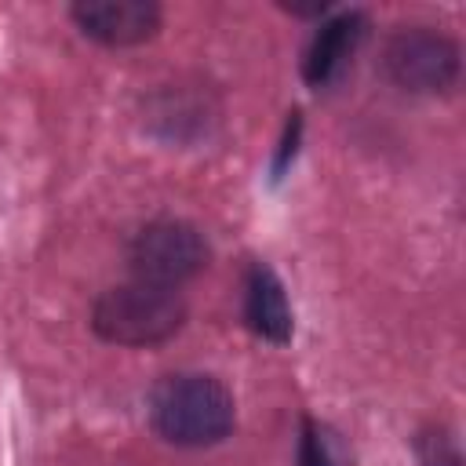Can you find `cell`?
<instances>
[{
	"instance_id": "cell-1",
	"label": "cell",
	"mask_w": 466,
	"mask_h": 466,
	"mask_svg": "<svg viewBox=\"0 0 466 466\" xmlns=\"http://www.w3.org/2000/svg\"><path fill=\"white\" fill-rule=\"evenodd\" d=\"M153 426L164 441L200 448L233 430V397L211 375H171L153 390Z\"/></svg>"
},
{
	"instance_id": "cell-2",
	"label": "cell",
	"mask_w": 466,
	"mask_h": 466,
	"mask_svg": "<svg viewBox=\"0 0 466 466\" xmlns=\"http://www.w3.org/2000/svg\"><path fill=\"white\" fill-rule=\"evenodd\" d=\"M186 320V306L171 288L146 280L109 288L91 309V324L102 339L120 346H157L171 339Z\"/></svg>"
},
{
	"instance_id": "cell-3",
	"label": "cell",
	"mask_w": 466,
	"mask_h": 466,
	"mask_svg": "<svg viewBox=\"0 0 466 466\" xmlns=\"http://www.w3.org/2000/svg\"><path fill=\"white\" fill-rule=\"evenodd\" d=\"M208 262V244L189 222H149L131 240V269L138 280L157 288H175L197 277Z\"/></svg>"
},
{
	"instance_id": "cell-4",
	"label": "cell",
	"mask_w": 466,
	"mask_h": 466,
	"mask_svg": "<svg viewBox=\"0 0 466 466\" xmlns=\"http://www.w3.org/2000/svg\"><path fill=\"white\" fill-rule=\"evenodd\" d=\"M386 76L408 91H444L459 76V47L433 29H404L386 44Z\"/></svg>"
},
{
	"instance_id": "cell-5",
	"label": "cell",
	"mask_w": 466,
	"mask_h": 466,
	"mask_svg": "<svg viewBox=\"0 0 466 466\" xmlns=\"http://www.w3.org/2000/svg\"><path fill=\"white\" fill-rule=\"evenodd\" d=\"M73 18H76V25L87 36H95L102 44H113V47L142 44L160 25V11L153 4H142V0H95V4H76L73 7Z\"/></svg>"
},
{
	"instance_id": "cell-6",
	"label": "cell",
	"mask_w": 466,
	"mask_h": 466,
	"mask_svg": "<svg viewBox=\"0 0 466 466\" xmlns=\"http://www.w3.org/2000/svg\"><path fill=\"white\" fill-rule=\"evenodd\" d=\"M244 317H248L251 331H258L269 342L291 339V306H288L284 284L277 280L273 269L251 266L248 284H244Z\"/></svg>"
},
{
	"instance_id": "cell-7",
	"label": "cell",
	"mask_w": 466,
	"mask_h": 466,
	"mask_svg": "<svg viewBox=\"0 0 466 466\" xmlns=\"http://www.w3.org/2000/svg\"><path fill=\"white\" fill-rule=\"evenodd\" d=\"M360 36H364V15H357V11L335 15L331 22H324L306 51V80L324 84L350 58V51L360 44Z\"/></svg>"
},
{
	"instance_id": "cell-8",
	"label": "cell",
	"mask_w": 466,
	"mask_h": 466,
	"mask_svg": "<svg viewBox=\"0 0 466 466\" xmlns=\"http://www.w3.org/2000/svg\"><path fill=\"white\" fill-rule=\"evenodd\" d=\"M302 466H350V455L339 441V433H331L328 426L306 422L302 430Z\"/></svg>"
}]
</instances>
